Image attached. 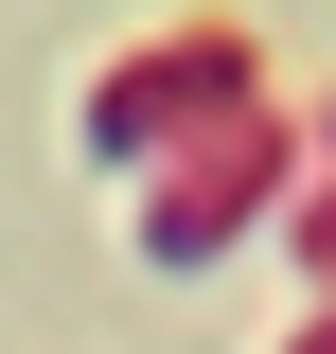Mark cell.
<instances>
[{"label":"cell","instance_id":"6da1fadb","mask_svg":"<svg viewBox=\"0 0 336 354\" xmlns=\"http://www.w3.org/2000/svg\"><path fill=\"white\" fill-rule=\"evenodd\" d=\"M212 106H248V36H142L124 71L88 88V142H106V160H142V142H177V124H212Z\"/></svg>","mask_w":336,"mask_h":354},{"label":"cell","instance_id":"7a4b0ae2","mask_svg":"<svg viewBox=\"0 0 336 354\" xmlns=\"http://www.w3.org/2000/svg\"><path fill=\"white\" fill-rule=\"evenodd\" d=\"M319 354H336V319H319Z\"/></svg>","mask_w":336,"mask_h":354}]
</instances>
